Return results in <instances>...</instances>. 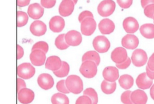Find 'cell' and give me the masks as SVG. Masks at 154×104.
<instances>
[{
  "mask_svg": "<svg viewBox=\"0 0 154 104\" xmlns=\"http://www.w3.org/2000/svg\"><path fill=\"white\" fill-rule=\"evenodd\" d=\"M147 66L151 71H154V53L149 59Z\"/></svg>",
  "mask_w": 154,
  "mask_h": 104,
  "instance_id": "7bdbcfd3",
  "label": "cell"
},
{
  "mask_svg": "<svg viewBox=\"0 0 154 104\" xmlns=\"http://www.w3.org/2000/svg\"><path fill=\"white\" fill-rule=\"evenodd\" d=\"M74 3L72 0H63L59 6V13L63 17L71 15L74 10Z\"/></svg>",
  "mask_w": 154,
  "mask_h": 104,
  "instance_id": "4fadbf2b",
  "label": "cell"
},
{
  "mask_svg": "<svg viewBox=\"0 0 154 104\" xmlns=\"http://www.w3.org/2000/svg\"><path fill=\"white\" fill-rule=\"evenodd\" d=\"M117 1L121 8L128 9L131 6L133 0H117Z\"/></svg>",
  "mask_w": 154,
  "mask_h": 104,
  "instance_id": "74e56055",
  "label": "cell"
},
{
  "mask_svg": "<svg viewBox=\"0 0 154 104\" xmlns=\"http://www.w3.org/2000/svg\"><path fill=\"white\" fill-rule=\"evenodd\" d=\"M119 70L114 66H108L103 71V76L105 80L110 82L116 81L119 78Z\"/></svg>",
  "mask_w": 154,
  "mask_h": 104,
  "instance_id": "2e32d148",
  "label": "cell"
},
{
  "mask_svg": "<svg viewBox=\"0 0 154 104\" xmlns=\"http://www.w3.org/2000/svg\"><path fill=\"white\" fill-rule=\"evenodd\" d=\"M94 49L100 53L108 52L110 47V43L107 37L103 36H99L95 37L93 41Z\"/></svg>",
  "mask_w": 154,
  "mask_h": 104,
  "instance_id": "277c9868",
  "label": "cell"
},
{
  "mask_svg": "<svg viewBox=\"0 0 154 104\" xmlns=\"http://www.w3.org/2000/svg\"><path fill=\"white\" fill-rule=\"evenodd\" d=\"M66 87L70 92L75 94H80L83 90V83L79 76L71 75L66 80Z\"/></svg>",
  "mask_w": 154,
  "mask_h": 104,
  "instance_id": "6da1fadb",
  "label": "cell"
},
{
  "mask_svg": "<svg viewBox=\"0 0 154 104\" xmlns=\"http://www.w3.org/2000/svg\"><path fill=\"white\" fill-rule=\"evenodd\" d=\"M119 83L122 88L124 89L128 90L133 86L134 79L132 76L128 74H123L120 77Z\"/></svg>",
  "mask_w": 154,
  "mask_h": 104,
  "instance_id": "d4e9b609",
  "label": "cell"
},
{
  "mask_svg": "<svg viewBox=\"0 0 154 104\" xmlns=\"http://www.w3.org/2000/svg\"><path fill=\"white\" fill-rule=\"evenodd\" d=\"M65 36V35L64 34H61L56 39L55 45L57 48L60 50H65L69 47L66 41Z\"/></svg>",
  "mask_w": 154,
  "mask_h": 104,
  "instance_id": "f546056e",
  "label": "cell"
},
{
  "mask_svg": "<svg viewBox=\"0 0 154 104\" xmlns=\"http://www.w3.org/2000/svg\"><path fill=\"white\" fill-rule=\"evenodd\" d=\"M17 59L18 60L23 57V55H24V50H23V48L19 45H17Z\"/></svg>",
  "mask_w": 154,
  "mask_h": 104,
  "instance_id": "f6af8a7d",
  "label": "cell"
},
{
  "mask_svg": "<svg viewBox=\"0 0 154 104\" xmlns=\"http://www.w3.org/2000/svg\"><path fill=\"white\" fill-rule=\"evenodd\" d=\"M36 49L42 50L45 53H46L48 52V44L45 41H39V42L35 43L33 45L32 48V51L36 50Z\"/></svg>",
  "mask_w": 154,
  "mask_h": 104,
  "instance_id": "d6a6232c",
  "label": "cell"
},
{
  "mask_svg": "<svg viewBox=\"0 0 154 104\" xmlns=\"http://www.w3.org/2000/svg\"><path fill=\"white\" fill-rule=\"evenodd\" d=\"M75 104H92V102L89 97L83 95L77 99Z\"/></svg>",
  "mask_w": 154,
  "mask_h": 104,
  "instance_id": "8d00e7d4",
  "label": "cell"
},
{
  "mask_svg": "<svg viewBox=\"0 0 154 104\" xmlns=\"http://www.w3.org/2000/svg\"><path fill=\"white\" fill-rule=\"evenodd\" d=\"M140 2L142 8H145L149 4H154V0H141Z\"/></svg>",
  "mask_w": 154,
  "mask_h": 104,
  "instance_id": "bcb514c9",
  "label": "cell"
},
{
  "mask_svg": "<svg viewBox=\"0 0 154 104\" xmlns=\"http://www.w3.org/2000/svg\"><path fill=\"white\" fill-rule=\"evenodd\" d=\"M150 95L152 99L154 100V84L152 85V87L150 88Z\"/></svg>",
  "mask_w": 154,
  "mask_h": 104,
  "instance_id": "c3c4849f",
  "label": "cell"
},
{
  "mask_svg": "<svg viewBox=\"0 0 154 104\" xmlns=\"http://www.w3.org/2000/svg\"><path fill=\"white\" fill-rule=\"evenodd\" d=\"M70 71V67L68 64L66 62L63 61L62 65L59 70L54 71V74L57 77L63 78L68 75Z\"/></svg>",
  "mask_w": 154,
  "mask_h": 104,
  "instance_id": "f1b7e54d",
  "label": "cell"
},
{
  "mask_svg": "<svg viewBox=\"0 0 154 104\" xmlns=\"http://www.w3.org/2000/svg\"><path fill=\"white\" fill-rule=\"evenodd\" d=\"M144 13L148 18L153 19L154 16V4H149L144 8Z\"/></svg>",
  "mask_w": 154,
  "mask_h": 104,
  "instance_id": "d590c367",
  "label": "cell"
},
{
  "mask_svg": "<svg viewBox=\"0 0 154 104\" xmlns=\"http://www.w3.org/2000/svg\"><path fill=\"white\" fill-rule=\"evenodd\" d=\"M56 87L57 90L61 93L67 94L70 92L66 87V81L64 80L59 81L57 84Z\"/></svg>",
  "mask_w": 154,
  "mask_h": 104,
  "instance_id": "e575fe53",
  "label": "cell"
},
{
  "mask_svg": "<svg viewBox=\"0 0 154 104\" xmlns=\"http://www.w3.org/2000/svg\"><path fill=\"white\" fill-rule=\"evenodd\" d=\"M84 95H86L90 98L92 104H97L98 102V97L97 92L92 88H88L84 91Z\"/></svg>",
  "mask_w": 154,
  "mask_h": 104,
  "instance_id": "1f68e13d",
  "label": "cell"
},
{
  "mask_svg": "<svg viewBox=\"0 0 154 104\" xmlns=\"http://www.w3.org/2000/svg\"><path fill=\"white\" fill-rule=\"evenodd\" d=\"M116 8V4L112 0H103L97 8L98 13L100 16L107 17L113 13Z\"/></svg>",
  "mask_w": 154,
  "mask_h": 104,
  "instance_id": "7a4b0ae2",
  "label": "cell"
},
{
  "mask_svg": "<svg viewBox=\"0 0 154 104\" xmlns=\"http://www.w3.org/2000/svg\"><path fill=\"white\" fill-rule=\"evenodd\" d=\"M17 92H18L22 89L26 88V85L24 80L18 78L17 80Z\"/></svg>",
  "mask_w": 154,
  "mask_h": 104,
  "instance_id": "b9f144b4",
  "label": "cell"
},
{
  "mask_svg": "<svg viewBox=\"0 0 154 104\" xmlns=\"http://www.w3.org/2000/svg\"><path fill=\"white\" fill-rule=\"evenodd\" d=\"M49 28L53 32L55 33L61 32L65 25L64 20L59 16L53 17L49 21Z\"/></svg>",
  "mask_w": 154,
  "mask_h": 104,
  "instance_id": "9a60e30c",
  "label": "cell"
},
{
  "mask_svg": "<svg viewBox=\"0 0 154 104\" xmlns=\"http://www.w3.org/2000/svg\"><path fill=\"white\" fill-rule=\"evenodd\" d=\"M29 17L26 13L22 11L17 13V26L19 27L25 26L27 23Z\"/></svg>",
  "mask_w": 154,
  "mask_h": 104,
  "instance_id": "4dcf8cb0",
  "label": "cell"
},
{
  "mask_svg": "<svg viewBox=\"0 0 154 104\" xmlns=\"http://www.w3.org/2000/svg\"><path fill=\"white\" fill-rule=\"evenodd\" d=\"M30 31L34 36H43L46 32V25L41 21H35L30 25Z\"/></svg>",
  "mask_w": 154,
  "mask_h": 104,
  "instance_id": "e0dca14e",
  "label": "cell"
},
{
  "mask_svg": "<svg viewBox=\"0 0 154 104\" xmlns=\"http://www.w3.org/2000/svg\"><path fill=\"white\" fill-rule=\"evenodd\" d=\"M93 15L91 12L88 10H85L82 12L80 13L79 16V18H78V19H79V22L81 23L86 18H93Z\"/></svg>",
  "mask_w": 154,
  "mask_h": 104,
  "instance_id": "f35d334b",
  "label": "cell"
},
{
  "mask_svg": "<svg viewBox=\"0 0 154 104\" xmlns=\"http://www.w3.org/2000/svg\"><path fill=\"white\" fill-rule=\"evenodd\" d=\"M131 99L133 104H146L148 97L144 91L137 89L131 92Z\"/></svg>",
  "mask_w": 154,
  "mask_h": 104,
  "instance_id": "44dd1931",
  "label": "cell"
},
{
  "mask_svg": "<svg viewBox=\"0 0 154 104\" xmlns=\"http://www.w3.org/2000/svg\"><path fill=\"white\" fill-rule=\"evenodd\" d=\"M132 63L137 67H141L147 62V55L144 50L137 49L132 53L131 57Z\"/></svg>",
  "mask_w": 154,
  "mask_h": 104,
  "instance_id": "8992f818",
  "label": "cell"
},
{
  "mask_svg": "<svg viewBox=\"0 0 154 104\" xmlns=\"http://www.w3.org/2000/svg\"><path fill=\"white\" fill-rule=\"evenodd\" d=\"M136 84L139 88L145 90L150 88L153 84V80L148 77L146 73L140 74L136 79Z\"/></svg>",
  "mask_w": 154,
  "mask_h": 104,
  "instance_id": "7402d4cb",
  "label": "cell"
},
{
  "mask_svg": "<svg viewBox=\"0 0 154 104\" xmlns=\"http://www.w3.org/2000/svg\"><path fill=\"white\" fill-rule=\"evenodd\" d=\"M37 82L40 88L45 90L50 89L53 87L54 83L52 76L46 73L39 75L38 78Z\"/></svg>",
  "mask_w": 154,
  "mask_h": 104,
  "instance_id": "8fae6325",
  "label": "cell"
},
{
  "mask_svg": "<svg viewBox=\"0 0 154 104\" xmlns=\"http://www.w3.org/2000/svg\"><path fill=\"white\" fill-rule=\"evenodd\" d=\"M83 62L86 61H91L94 62L97 66L100 64V58L99 53L96 51H90L85 53L82 58Z\"/></svg>",
  "mask_w": 154,
  "mask_h": 104,
  "instance_id": "484cf974",
  "label": "cell"
},
{
  "mask_svg": "<svg viewBox=\"0 0 154 104\" xmlns=\"http://www.w3.org/2000/svg\"><path fill=\"white\" fill-rule=\"evenodd\" d=\"M140 31L142 36L149 39L154 38V25L151 23L143 24L140 27Z\"/></svg>",
  "mask_w": 154,
  "mask_h": 104,
  "instance_id": "cb8c5ba5",
  "label": "cell"
},
{
  "mask_svg": "<svg viewBox=\"0 0 154 104\" xmlns=\"http://www.w3.org/2000/svg\"><path fill=\"white\" fill-rule=\"evenodd\" d=\"M111 57L112 61L116 64L122 63L128 58V53L125 48L118 47L112 52Z\"/></svg>",
  "mask_w": 154,
  "mask_h": 104,
  "instance_id": "9c48e42d",
  "label": "cell"
},
{
  "mask_svg": "<svg viewBox=\"0 0 154 104\" xmlns=\"http://www.w3.org/2000/svg\"><path fill=\"white\" fill-rule=\"evenodd\" d=\"M42 50L36 49L32 51L29 57L31 62L35 66H41L45 64L46 54Z\"/></svg>",
  "mask_w": 154,
  "mask_h": 104,
  "instance_id": "30bf717a",
  "label": "cell"
},
{
  "mask_svg": "<svg viewBox=\"0 0 154 104\" xmlns=\"http://www.w3.org/2000/svg\"><path fill=\"white\" fill-rule=\"evenodd\" d=\"M131 91H126L122 94L121 97V100L124 104H133L131 99Z\"/></svg>",
  "mask_w": 154,
  "mask_h": 104,
  "instance_id": "836d02e7",
  "label": "cell"
},
{
  "mask_svg": "<svg viewBox=\"0 0 154 104\" xmlns=\"http://www.w3.org/2000/svg\"><path fill=\"white\" fill-rule=\"evenodd\" d=\"M147 75L149 79L152 80L154 79V71H151L147 66L146 67Z\"/></svg>",
  "mask_w": 154,
  "mask_h": 104,
  "instance_id": "7dc6e473",
  "label": "cell"
},
{
  "mask_svg": "<svg viewBox=\"0 0 154 104\" xmlns=\"http://www.w3.org/2000/svg\"><path fill=\"white\" fill-rule=\"evenodd\" d=\"M96 28V22L93 18H86L81 22V31L85 36H91L95 31Z\"/></svg>",
  "mask_w": 154,
  "mask_h": 104,
  "instance_id": "52a82bcc",
  "label": "cell"
},
{
  "mask_svg": "<svg viewBox=\"0 0 154 104\" xmlns=\"http://www.w3.org/2000/svg\"><path fill=\"white\" fill-rule=\"evenodd\" d=\"M62 62L58 56H49L46 62V68L53 71H57L62 66Z\"/></svg>",
  "mask_w": 154,
  "mask_h": 104,
  "instance_id": "603a6c76",
  "label": "cell"
},
{
  "mask_svg": "<svg viewBox=\"0 0 154 104\" xmlns=\"http://www.w3.org/2000/svg\"><path fill=\"white\" fill-rule=\"evenodd\" d=\"M123 27L126 32L128 33H134L139 28L137 21L133 17L126 18L123 22Z\"/></svg>",
  "mask_w": 154,
  "mask_h": 104,
  "instance_id": "ac0fdd59",
  "label": "cell"
},
{
  "mask_svg": "<svg viewBox=\"0 0 154 104\" xmlns=\"http://www.w3.org/2000/svg\"><path fill=\"white\" fill-rule=\"evenodd\" d=\"M131 63V60L129 57H128L125 62L122 63L116 64V65L119 69L124 70L128 68L130 65Z\"/></svg>",
  "mask_w": 154,
  "mask_h": 104,
  "instance_id": "60d3db41",
  "label": "cell"
},
{
  "mask_svg": "<svg viewBox=\"0 0 154 104\" xmlns=\"http://www.w3.org/2000/svg\"><path fill=\"white\" fill-rule=\"evenodd\" d=\"M72 1H73V2L75 4H76L77 3V1H78V0H72Z\"/></svg>",
  "mask_w": 154,
  "mask_h": 104,
  "instance_id": "681fc988",
  "label": "cell"
},
{
  "mask_svg": "<svg viewBox=\"0 0 154 104\" xmlns=\"http://www.w3.org/2000/svg\"><path fill=\"white\" fill-rule=\"evenodd\" d=\"M138 38L134 35L128 34L122 38V45L125 48L128 49H135L138 46Z\"/></svg>",
  "mask_w": 154,
  "mask_h": 104,
  "instance_id": "5bb4252c",
  "label": "cell"
},
{
  "mask_svg": "<svg viewBox=\"0 0 154 104\" xmlns=\"http://www.w3.org/2000/svg\"><path fill=\"white\" fill-rule=\"evenodd\" d=\"M53 104H69V100L67 96L62 93L54 94L51 98Z\"/></svg>",
  "mask_w": 154,
  "mask_h": 104,
  "instance_id": "83f0119b",
  "label": "cell"
},
{
  "mask_svg": "<svg viewBox=\"0 0 154 104\" xmlns=\"http://www.w3.org/2000/svg\"><path fill=\"white\" fill-rule=\"evenodd\" d=\"M17 71L20 77L25 79H28L34 76L35 69L29 63H24L18 66Z\"/></svg>",
  "mask_w": 154,
  "mask_h": 104,
  "instance_id": "5b68a950",
  "label": "cell"
},
{
  "mask_svg": "<svg viewBox=\"0 0 154 104\" xmlns=\"http://www.w3.org/2000/svg\"><path fill=\"white\" fill-rule=\"evenodd\" d=\"M28 13L30 18L34 19H38L43 16L44 13V9L40 4L35 3L29 6Z\"/></svg>",
  "mask_w": 154,
  "mask_h": 104,
  "instance_id": "d6986e66",
  "label": "cell"
},
{
  "mask_svg": "<svg viewBox=\"0 0 154 104\" xmlns=\"http://www.w3.org/2000/svg\"><path fill=\"white\" fill-rule=\"evenodd\" d=\"M35 94L33 91L27 88L20 90L18 92L19 101L23 104H29L34 100Z\"/></svg>",
  "mask_w": 154,
  "mask_h": 104,
  "instance_id": "7c38bea8",
  "label": "cell"
},
{
  "mask_svg": "<svg viewBox=\"0 0 154 104\" xmlns=\"http://www.w3.org/2000/svg\"><path fill=\"white\" fill-rule=\"evenodd\" d=\"M153 19H154V18H153Z\"/></svg>",
  "mask_w": 154,
  "mask_h": 104,
  "instance_id": "f907efd6",
  "label": "cell"
},
{
  "mask_svg": "<svg viewBox=\"0 0 154 104\" xmlns=\"http://www.w3.org/2000/svg\"><path fill=\"white\" fill-rule=\"evenodd\" d=\"M66 41L69 46H76L81 44L82 42V35L81 33L75 30L68 31L65 35Z\"/></svg>",
  "mask_w": 154,
  "mask_h": 104,
  "instance_id": "ba28073f",
  "label": "cell"
},
{
  "mask_svg": "<svg viewBox=\"0 0 154 104\" xmlns=\"http://www.w3.org/2000/svg\"><path fill=\"white\" fill-rule=\"evenodd\" d=\"M30 0H17V4L19 7H25L29 4Z\"/></svg>",
  "mask_w": 154,
  "mask_h": 104,
  "instance_id": "ee69618b",
  "label": "cell"
},
{
  "mask_svg": "<svg viewBox=\"0 0 154 104\" xmlns=\"http://www.w3.org/2000/svg\"><path fill=\"white\" fill-rule=\"evenodd\" d=\"M80 71L85 78H93L97 74V65L93 61H85L81 65Z\"/></svg>",
  "mask_w": 154,
  "mask_h": 104,
  "instance_id": "3957f363",
  "label": "cell"
},
{
  "mask_svg": "<svg viewBox=\"0 0 154 104\" xmlns=\"http://www.w3.org/2000/svg\"><path fill=\"white\" fill-rule=\"evenodd\" d=\"M116 86H117V84L116 82H110L104 80L102 82L101 88L103 93L109 95V94H112L115 91L116 89Z\"/></svg>",
  "mask_w": 154,
  "mask_h": 104,
  "instance_id": "4316f807",
  "label": "cell"
},
{
  "mask_svg": "<svg viewBox=\"0 0 154 104\" xmlns=\"http://www.w3.org/2000/svg\"><path fill=\"white\" fill-rule=\"evenodd\" d=\"M56 3V0H41V4L46 8H52L54 6Z\"/></svg>",
  "mask_w": 154,
  "mask_h": 104,
  "instance_id": "ab89813d",
  "label": "cell"
},
{
  "mask_svg": "<svg viewBox=\"0 0 154 104\" xmlns=\"http://www.w3.org/2000/svg\"><path fill=\"white\" fill-rule=\"evenodd\" d=\"M99 29L101 33L103 35H109L114 31L115 24L109 19L102 20L99 24Z\"/></svg>",
  "mask_w": 154,
  "mask_h": 104,
  "instance_id": "ffe728a7",
  "label": "cell"
}]
</instances>
